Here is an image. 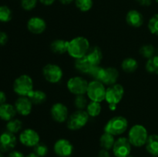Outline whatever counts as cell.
<instances>
[{"instance_id":"7c38bea8","label":"cell","mask_w":158,"mask_h":157,"mask_svg":"<svg viewBox=\"0 0 158 157\" xmlns=\"http://www.w3.org/2000/svg\"><path fill=\"white\" fill-rule=\"evenodd\" d=\"M132 145L127 136H119L116 139L112 152L114 157H127L131 154Z\"/></svg>"},{"instance_id":"60d3db41","label":"cell","mask_w":158,"mask_h":157,"mask_svg":"<svg viewBox=\"0 0 158 157\" xmlns=\"http://www.w3.org/2000/svg\"><path fill=\"white\" fill-rule=\"evenodd\" d=\"M136 1L140 6L144 7H148L152 4V0H136Z\"/></svg>"},{"instance_id":"9c48e42d","label":"cell","mask_w":158,"mask_h":157,"mask_svg":"<svg viewBox=\"0 0 158 157\" xmlns=\"http://www.w3.org/2000/svg\"><path fill=\"white\" fill-rule=\"evenodd\" d=\"M106 86L97 80H90L88 84L86 95L89 101L103 103L105 101Z\"/></svg>"},{"instance_id":"4fadbf2b","label":"cell","mask_w":158,"mask_h":157,"mask_svg":"<svg viewBox=\"0 0 158 157\" xmlns=\"http://www.w3.org/2000/svg\"><path fill=\"white\" fill-rule=\"evenodd\" d=\"M53 152L57 157H70L74 152V146L68 139L60 138L54 143Z\"/></svg>"},{"instance_id":"7a4b0ae2","label":"cell","mask_w":158,"mask_h":157,"mask_svg":"<svg viewBox=\"0 0 158 157\" xmlns=\"http://www.w3.org/2000/svg\"><path fill=\"white\" fill-rule=\"evenodd\" d=\"M129 129V121L122 115H114L106 121L103 126V132L111 134L114 136H121L127 132Z\"/></svg>"},{"instance_id":"d6986e66","label":"cell","mask_w":158,"mask_h":157,"mask_svg":"<svg viewBox=\"0 0 158 157\" xmlns=\"http://www.w3.org/2000/svg\"><path fill=\"white\" fill-rule=\"evenodd\" d=\"M86 57L93 66H99L101 64L103 58V51L97 46H91L86 55Z\"/></svg>"},{"instance_id":"2e32d148","label":"cell","mask_w":158,"mask_h":157,"mask_svg":"<svg viewBox=\"0 0 158 157\" xmlns=\"http://www.w3.org/2000/svg\"><path fill=\"white\" fill-rule=\"evenodd\" d=\"M17 114L23 117H27L32 113L33 106L31 100L27 96H19L14 103Z\"/></svg>"},{"instance_id":"d6a6232c","label":"cell","mask_w":158,"mask_h":157,"mask_svg":"<svg viewBox=\"0 0 158 157\" xmlns=\"http://www.w3.org/2000/svg\"><path fill=\"white\" fill-rule=\"evenodd\" d=\"M103 69H104V66H102L101 65H99V66H93L90 70L88 72L87 76L91 78V80L100 81L102 74H103Z\"/></svg>"},{"instance_id":"8d00e7d4","label":"cell","mask_w":158,"mask_h":157,"mask_svg":"<svg viewBox=\"0 0 158 157\" xmlns=\"http://www.w3.org/2000/svg\"><path fill=\"white\" fill-rule=\"evenodd\" d=\"M38 2L39 0H21L20 4L23 10L29 12V11L33 10L36 7Z\"/></svg>"},{"instance_id":"ffe728a7","label":"cell","mask_w":158,"mask_h":157,"mask_svg":"<svg viewBox=\"0 0 158 157\" xmlns=\"http://www.w3.org/2000/svg\"><path fill=\"white\" fill-rule=\"evenodd\" d=\"M17 115L16 109L14 104L6 103L0 105V119L4 122H9V120L15 118Z\"/></svg>"},{"instance_id":"1f68e13d","label":"cell","mask_w":158,"mask_h":157,"mask_svg":"<svg viewBox=\"0 0 158 157\" xmlns=\"http://www.w3.org/2000/svg\"><path fill=\"white\" fill-rule=\"evenodd\" d=\"M12 18V12L7 6H0V22L7 23Z\"/></svg>"},{"instance_id":"4316f807","label":"cell","mask_w":158,"mask_h":157,"mask_svg":"<svg viewBox=\"0 0 158 157\" xmlns=\"http://www.w3.org/2000/svg\"><path fill=\"white\" fill-rule=\"evenodd\" d=\"M102 109L103 107L101 103L89 101L86 108V112L89 115V118L95 119L100 116L102 112Z\"/></svg>"},{"instance_id":"7dc6e473","label":"cell","mask_w":158,"mask_h":157,"mask_svg":"<svg viewBox=\"0 0 158 157\" xmlns=\"http://www.w3.org/2000/svg\"><path fill=\"white\" fill-rule=\"evenodd\" d=\"M127 157H134V156H133V155H131H131H128V156Z\"/></svg>"},{"instance_id":"8992f818","label":"cell","mask_w":158,"mask_h":157,"mask_svg":"<svg viewBox=\"0 0 158 157\" xmlns=\"http://www.w3.org/2000/svg\"><path fill=\"white\" fill-rule=\"evenodd\" d=\"M89 119L90 118L86 110H75L69 114L66 123V128L73 132L80 131L86 126Z\"/></svg>"},{"instance_id":"f6af8a7d","label":"cell","mask_w":158,"mask_h":157,"mask_svg":"<svg viewBox=\"0 0 158 157\" xmlns=\"http://www.w3.org/2000/svg\"><path fill=\"white\" fill-rule=\"evenodd\" d=\"M26 157H40V156H39V155H37L34 152H30V153L28 154L27 155H26Z\"/></svg>"},{"instance_id":"ee69618b","label":"cell","mask_w":158,"mask_h":157,"mask_svg":"<svg viewBox=\"0 0 158 157\" xmlns=\"http://www.w3.org/2000/svg\"><path fill=\"white\" fill-rule=\"evenodd\" d=\"M75 0H59V2L63 5H69L72 2H73Z\"/></svg>"},{"instance_id":"3957f363","label":"cell","mask_w":158,"mask_h":157,"mask_svg":"<svg viewBox=\"0 0 158 157\" xmlns=\"http://www.w3.org/2000/svg\"><path fill=\"white\" fill-rule=\"evenodd\" d=\"M127 137L133 147L141 148L146 145L148 139L149 137V132L146 126L137 123V124L133 125L128 129Z\"/></svg>"},{"instance_id":"b9f144b4","label":"cell","mask_w":158,"mask_h":157,"mask_svg":"<svg viewBox=\"0 0 158 157\" xmlns=\"http://www.w3.org/2000/svg\"><path fill=\"white\" fill-rule=\"evenodd\" d=\"M7 102V95L2 90H0V105H2Z\"/></svg>"},{"instance_id":"44dd1931","label":"cell","mask_w":158,"mask_h":157,"mask_svg":"<svg viewBox=\"0 0 158 157\" xmlns=\"http://www.w3.org/2000/svg\"><path fill=\"white\" fill-rule=\"evenodd\" d=\"M49 49L56 55H64L67 53V40L63 38H56L51 42Z\"/></svg>"},{"instance_id":"4dcf8cb0","label":"cell","mask_w":158,"mask_h":157,"mask_svg":"<svg viewBox=\"0 0 158 157\" xmlns=\"http://www.w3.org/2000/svg\"><path fill=\"white\" fill-rule=\"evenodd\" d=\"M156 52H157V49L152 44H144L139 49V54L146 59H148L155 55Z\"/></svg>"},{"instance_id":"d590c367","label":"cell","mask_w":158,"mask_h":157,"mask_svg":"<svg viewBox=\"0 0 158 157\" xmlns=\"http://www.w3.org/2000/svg\"><path fill=\"white\" fill-rule=\"evenodd\" d=\"M49 147L44 143L40 142L33 148V152L40 157H46L49 153Z\"/></svg>"},{"instance_id":"5bb4252c","label":"cell","mask_w":158,"mask_h":157,"mask_svg":"<svg viewBox=\"0 0 158 157\" xmlns=\"http://www.w3.org/2000/svg\"><path fill=\"white\" fill-rule=\"evenodd\" d=\"M26 28L28 31L33 35H41L46 30L47 23L43 17L35 15L28 19Z\"/></svg>"},{"instance_id":"d4e9b609","label":"cell","mask_w":158,"mask_h":157,"mask_svg":"<svg viewBox=\"0 0 158 157\" xmlns=\"http://www.w3.org/2000/svg\"><path fill=\"white\" fill-rule=\"evenodd\" d=\"M145 149L151 156H158V134L153 133L149 135Z\"/></svg>"},{"instance_id":"f35d334b","label":"cell","mask_w":158,"mask_h":157,"mask_svg":"<svg viewBox=\"0 0 158 157\" xmlns=\"http://www.w3.org/2000/svg\"><path fill=\"white\" fill-rule=\"evenodd\" d=\"M8 157H26V155L19 150H12L9 152Z\"/></svg>"},{"instance_id":"5b68a950","label":"cell","mask_w":158,"mask_h":157,"mask_svg":"<svg viewBox=\"0 0 158 157\" xmlns=\"http://www.w3.org/2000/svg\"><path fill=\"white\" fill-rule=\"evenodd\" d=\"M34 81L28 74H22L12 83V90L18 96H28L33 91Z\"/></svg>"},{"instance_id":"603a6c76","label":"cell","mask_w":158,"mask_h":157,"mask_svg":"<svg viewBox=\"0 0 158 157\" xmlns=\"http://www.w3.org/2000/svg\"><path fill=\"white\" fill-rule=\"evenodd\" d=\"M121 69L127 74H132L137 70L139 67V62L137 58L134 57H127L123 58L120 64Z\"/></svg>"},{"instance_id":"9a60e30c","label":"cell","mask_w":158,"mask_h":157,"mask_svg":"<svg viewBox=\"0 0 158 157\" xmlns=\"http://www.w3.org/2000/svg\"><path fill=\"white\" fill-rule=\"evenodd\" d=\"M17 143L18 139L15 134L6 130L0 134V151L2 152H10L11 151L14 150Z\"/></svg>"},{"instance_id":"836d02e7","label":"cell","mask_w":158,"mask_h":157,"mask_svg":"<svg viewBox=\"0 0 158 157\" xmlns=\"http://www.w3.org/2000/svg\"><path fill=\"white\" fill-rule=\"evenodd\" d=\"M74 2L76 7L82 12H89L94 6L93 0H75Z\"/></svg>"},{"instance_id":"ac0fdd59","label":"cell","mask_w":158,"mask_h":157,"mask_svg":"<svg viewBox=\"0 0 158 157\" xmlns=\"http://www.w3.org/2000/svg\"><path fill=\"white\" fill-rule=\"evenodd\" d=\"M125 20L128 26L135 29L141 27L144 22L143 14L137 9H131L128 11L126 14Z\"/></svg>"},{"instance_id":"30bf717a","label":"cell","mask_w":158,"mask_h":157,"mask_svg":"<svg viewBox=\"0 0 158 157\" xmlns=\"http://www.w3.org/2000/svg\"><path fill=\"white\" fill-rule=\"evenodd\" d=\"M69 109L65 103L56 102L49 109V115L52 121L59 124L66 123L69 116Z\"/></svg>"},{"instance_id":"8fae6325","label":"cell","mask_w":158,"mask_h":157,"mask_svg":"<svg viewBox=\"0 0 158 157\" xmlns=\"http://www.w3.org/2000/svg\"><path fill=\"white\" fill-rule=\"evenodd\" d=\"M18 139L23 146L28 148H34L40 143V135L32 128H26L19 133Z\"/></svg>"},{"instance_id":"6da1fadb","label":"cell","mask_w":158,"mask_h":157,"mask_svg":"<svg viewBox=\"0 0 158 157\" xmlns=\"http://www.w3.org/2000/svg\"><path fill=\"white\" fill-rule=\"evenodd\" d=\"M90 47L89 39L85 36L78 35L67 40V54L74 60L86 56Z\"/></svg>"},{"instance_id":"484cf974","label":"cell","mask_w":158,"mask_h":157,"mask_svg":"<svg viewBox=\"0 0 158 157\" xmlns=\"http://www.w3.org/2000/svg\"><path fill=\"white\" fill-rule=\"evenodd\" d=\"M115 140L116 139L114 135L107 133L106 132H103L99 139V143H100L101 149L112 150Z\"/></svg>"},{"instance_id":"e0dca14e","label":"cell","mask_w":158,"mask_h":157,"mask_svg":"<svg viewBox=\"0 0 158 157\" xmlns=\"http://www.w3.org/2000/svg\"><path fill=\"white\" fill-rule=\"evenodd\" d=\"M119 77H120V72L118 69L113 66H108V67H104L103 69L100 82L103 83L107 87L117 83Z\"/></svg>"},{"instance_id":"681fc988","label":"cell","mask_w":158,"mask_h":157,"mask_svg":"<svg viewBox=\"0 0 158 157\" xmlns=\"http://www.w3.org/2000/svg\"><path fill=\"white\" fill-rule=\"evenodd\" d=\"M151 157H158V156H151Z\"/></svg>"},{"instance_id":"277c9868","label":"cell","mask_w":158,"mask_h":157,"mask_svg":"<svg viewBox=\"0 0 158 157\" xmlns=\"http://www.w3.org/2000/svg\"><path fill=\"white\" fill-rule=\"evenodd\" d=\"M125 94V89L120 83H116L107 86L105 95V101L110 111L114 112L118 105L121 103Z\"/></svg>"},{"instance_id":"83f0119b","label":"cell","mask_w":158,"mask_h":157,"mask_svg":"<svg viewBox=\"0 0 158 157\" xmlns=\"http://www.w3.org/2000/svg\"><path fill=\"white\" fill-rule=\"evenodd\" d=\"M23 129V122L20 119L14 118L6 124V130L13 134H18Z\"/></svg>"},{"instance_id":"f546056e","label":"cell","mask_w":158,"mask_h":157,"mask_svg":"<svg viewBox=\"0 0 158 157\" xmlns=\"http://www.w3.org/2000/svg\"><path fill=\"white\" fill-rule=\"evenodd\" d=\"M89 102V99L86 95H80L74 96L73 104L76 110H86Z\"/></svg>"},{"instance_id":"7402d4cb","label":"cell","mask_w":158,"mask_h":157,"mask_svg":"<svg viewBox=\"0 0 158 157\" xmlns=\"http://www.w3.org/2000/svg\"><path fill=\"white\" fill-rule=\"evenodd\" d=\"M27 97H29L34 106H41L44 104L48 99L46 92L40 89H34Z\"/></svg>"},{"instance_id":"e575fe53","label":"cell","mask_w":158,"mask_h":157,"mask_svg":"<svg viewBox=\"0 0 158 157\" xmlns=\"http://www.w3.org/2000/svg\"><path fill=\"white\" fill-rule=\"evenodd\" d=\"M148 29L152 35H158V13L151 16L148 22Z\"/></svg>"},{"instance_id":"7bdbcfd3","label":"cell","mask_w":158,"mask_h":157,"mask_svg":"<svg viewBox=\"0 0 158 157\" xmlns=\"http://www.w3.org/2000/svg\"><path fill=\"white\" fill-rule=\"evenodd\" d=\"M39 2L45 6H50L54 4L56 0H39Z\"/></svg>"},{"instance_id":"ab89813d","label":"cell","mask_w":158,"mask_h":157,"mask_svg":"<svg viewBox=\"0 0 158 157\" xmlns=\"http://www.w3.org/2000/svg\"><path fill=\"white\" fill-rule=\"evenodd\" d=\"M98 157H111V154L110 150L101 149L98 152Z\"/></svg>"},{"instance_id":"c3c4849f","label":"cell","mask_w":158,"mask_h":157,"mask_svg":"<svg viewBox=\"0 0 158 157\" xmlns=\"http://www.w3.org/2000/svg\"><path fill=\"white\" fill-rule=\"evenodd\" d=\"M155 2H157V3H158V0H155Z\"/></svg>"},{"instance_id":"cb8c5ba5","label":"cell","mask_w":158,"mask_h":157,"mask_svg":"<svg viewBox=\"0 0 158 157\" xmlns=\"http://www.w3.org/2000/svg\"><path fill=\"white\" fill-rule=\"evenodd\" d=\"M73 66L76 71L78 72L79 73L81 74V75H87L88 72L92 68L93 65L89 62V60L86 58V57L84 56L83 58L74 60Z\"/></svg>"},{"instance_id":"52a82bcc","label":"cell","mask_w":158,"mask_h":157,"mask_svg":"<svg viewBox=\"0 0 158 157\" xmlns=\"http://www.w3.org/2000/svg\"><path fill=\"white\" fill-rule=\"evenodd\" d=\"M43 78L49 84H58L63 80L64 76L63 69L56 63H46L42 69Z\"/></svg>"},{"instance_id":"bcb514c9","label":"cell","mask_w":158,"mask_h":157,"mask_svg":"<svg viewBox=\"0 0 158 157\" xmlns=\"http://www.w3.org/2000/svg\"><path fill=\"white\" fill-rule=\"evenodd\" d=\"M0 157H4V155H2V151H0Z\"/></svg>"},{"instance_id":"f1b7e54d","label":"cell","mask_w":158,"mask_h":157,"mask_svg":"<svg viewBox=\"0 0 158 157\" xmlns=\"http://www.w3.org/2000/svg\"><path fill=\"white\" fill-rule=\"evenodd\" d=\"M145 69L148 73L158 75V55L156 54L153 57L147 59Z\"/></svg>"},{"instance_id":"ba28073f","label":"cell","mask_w":158,"mask_h":157,"mask_svg":"<svg viewBox=\"0 0 158 157\" xmlns=\"http://www.w3.org/2000/svg\"><path fill=\"white\" fill-rule=\"evenodd\" d=\"M89 81L82 75H77L71 76L66 81V89L68 92L74 96L86 95Z\"/></svg>"},{"instance_id":"74e56055","label":"cell","mask_w":158,"mask_h":157,"mask_svg":"<svg viewBox=\"0 0 158 157\" xmlns=\"http://www.w3.org/2000/svg\"><path fill=\"white\" fill-rule=\"evenodd\" d=\"M9 41V35L6 32L0 31V46H3Z\"/></svg>"}]
</instances>
